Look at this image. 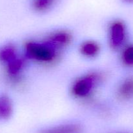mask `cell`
Segmentation results:
<instances>
[{
    "label": "cell",
    "instance_id": "6",
    "mask_svg": "<svg viewBox=\"0 0 133 133\" xmlns=\"http://www.w3.org/2000/svg\"><path fill=\"white\" fill-rule=\"evenodd\" d=\"M83 128L80 125L70 123L46 128L38 133H83Z\"/></svg>",
    "mask_w": 133,
    "mask_h": 133
},
{
    "label": "cell",
    "instance_id": "4",
    "mask_svg": "<svg viewBox=\"0 0 133 133\" xmlns=\"http://www.w3.org/2000/svg\"><path fill=\"white\" fill-rule=\"evenodd\" d=\"M44 40L48 41L57 49L63 51L72 43V34L68 30H56L48 34Z\"/></svg>",
    "mask_w": 133,
    "mask_h": 133
},
{
    "label": "cell",
    "instance_id": "12",
    "mask_svg": "<svg viewBox=\"0 0 133 133\" xmlns=\"http://www.w3.org/2000/svg\"><path fill=\"white\" fill-rule=\"evenodd\" d=\"M123 2H124L125 3L127 4H132L133 3V0H122Z\"/></svg>",
    "mask_w": 133,
    "mask_h": 133
},
{
    "label": "cell",
    "instance_id": "7",
    "mask_svg": "<svg viewBox=\"0 0 133 133\" xmlns=\"http://www.w3.org/2000/svg\"><path fill=\"white\" fill-rule=\"evenodd\" d=\"M101 47L95 40H86L83 42L79 46V52L87 58H94L100 53Z\"/></svg>",
    "mask_w": 133,
    "mask_h": 133
},
{
    "label": "cell",
    "instance_id": "10",
    "mask_svg": "<svg viewBox=\"0 0 133 133\" xmlns=\"http://www.w3.org/2000/svg\"><path fill=\"white\" fill-rule=\"evenodd\" d=\"M58 0H32V8L37 13H45L51 9Z\"/></svg>",
    "mask_w": 133,
    "mask_h": 133
},
{
    "label": "cell",
    "instance_id": "9",
    "mask_svg": "<svg viewBox=\"0 0 133 133\" xmlns=\"http://www.w3.org/2000/svg\"><path fill=\"white\" fill-rule=\"evenodd\" d=\"M18 56V50L14 44H7L0 48V62L5 65Z\"/></svg>",
    "mask_w": 133,
    "mask_h": 133
},
{
    "label": "cell",
    "instance_id": "5",
    "mask_svg": "<svg viewBox=\"0 0 133 133\" xmlns=\"http://www.w3.org/2000/svg\"><path fill=\"white\" fill-rule=\"evenodd\" d=\"M116 96L122 102L128 101L133 99V76H129L119 84Z\"/></svg>",
    "mask_w": 133,
    "mask_h": 133
},
{
    "label": "cell",
    "instance_id": "8",
    "mask_svg": "<svg viewBox=\"0 0 133 133\" xmlns=\"http://www.w3.org/2000/svg\"><path fill=\"white\" fill-rule=\"evenodd\" d=\"M13 113V103L11 99L6 95H0V119L10 118Z\"/></svg>",
    "mask_w": 133,
    "mask_h": 133
},
{
    "label": "cell",
    "instance_id": "13",
    "mask_svg": "<svg viewBox=\"0 0 133 133\" xmlns=\"http://www.w3.org/2000/svg\"><path fill=\"white\" fill-rule=\"evenodd\" d=\"M111 133H125V132H111Z\"/></svg>",
    "mask_w": 133,
    "mask_h": 133
},
{
    "label": "cell",
    "instance_id": "2",
    "mask_svg": "<svg viewBox=\"0 0 133 133\" xmlns=\"http://www.w3.org/2000/svg\"><path fill=\"white\" fill-rule=\"evenodd\" d=\"M105 78V74L101 72L86 73L74 80L70 87V93L75 99L87 104L92 103L96 89Z\"/></svg>",
    "mask_w": 133,
    "mask_h": 133
},
{
    "label": "cell",
    "instance_id": "11",
    "mask_svg": "<svg viewBox=\"0 0 133 133\" xmlns=\"http://www.w3.org/2000/svg\"><path fill=\"white\" fill-rule=\"evenodd\" d=\"M121 60L127 66H133V45L125 47L121 54Z\"/></svg>",
    "mask_w": 133,
    "mask_h": 133
},
{
    "label": "cell",
    "instance_id": "3",
    "mask_svg": "<svg viewBox=\"0 0 133 133\" xmlns=\"http://www.w3.org/2000/svg\"><path fill=\"white\" fill-rule=\"evenodd\" d=\"M126 26L119 20L112 21L108 28V41L109 46L114 51L123 48L127 40Z\"/></svg>",
    "mask_w": 133,
    "mask_h": 133
},
{
    "label": "cell",
    "instance_id": "1",
    "mask_svg": "<svg viewBox=\"0 0 133 133\" xmlns=\"http://www.w3.org/2000/svg\"><path fill=\"white\" fill-rule=\"evenodd\" d=\"M23 51L26 59L49 66L58 63L63 52L44 39L40 41L32 40L27 41L23 46Z\"/></svg>",
    "mask_w": 133,
    "mask_h": 133
}]
</instances>
